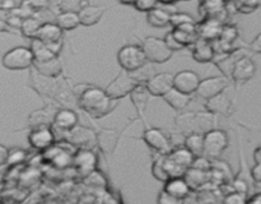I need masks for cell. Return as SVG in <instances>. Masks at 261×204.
Returning <instances> with one entry per match:
<instances>
[{"label": "cell", "instance_id": "1", "mask_svg": "<svg viewBox=\"0 0 261 204\" xmlns=\"http://www.w3.org/2000/svg\"><path fill=\"white\" fill-rule=\"evenodd\" d=\"M76 105L93 119H102L114 110L116 99H112L106 91L88 83L76 84L73 88Z\"/></svg>", "mask_w": 261, "mask_h": 204}, {"label": "cell", "instance_id": "2", "mask_svg": "<svg viewBox=\"0 0 261 204\" xmlns=\"http://www.w3.org/2000/svg\"><path fill=\"white\" fill-rule=\"evenodd\" d=\"M176 125L186 134L190 133H206L214 128V114L196 112V114H184L176 117Z\"/></svg>", "mask_w": 261, "mask_h": 204}, {"label": "cell", "instance_id": "3", "mask_svg": "<svg viewBox=\"0 0 261 204\" xmlns=\"http://www.w3.org/2000/svg\"><path fill=\"white\" fill-rule=\"evenodd\" d=\"M142 48L145 54V58L149 63L154 64H165L166 61L172 58L173 51L166 43L165 38L153 37L148 36L143 40Z\"/></svg>", "mask_w": 261, "mask_h": 204}, {"label": "cell", "instance_id": "4", "mask_svg": "<svg viewBox=\"0 0 261 204\" xmlns=\"http://www.w3.org/2000/svg\"><path fill=\"white\" fill-rule=\"evenodd\" d=\"M33 61V53L31 47L25 46H17L10 50H8L4 54L2 59V64L4 68L9 70H24V69L32 68Z\"/></svg>", "mask_w": 261, "mask_h": 204}, {"label": "cell", "instance_id": "5", "mask_svg": "<svg viewBox=\"0 0 261 204\" xmlns=\"http://www.w3.org/2000/svg\"><path fill=\"white\" fill-rule=\"evenodd\" d=\"M147 58L142 46L125 45L117 53V63L126 71L139 70L147 64Z\"/></svg>", "mask_w": 261, "mask_h": 204}, {"label": "cell", "instance_id": "6", "mask_svg": "<svg viewBox=\"0 0 261 204\" xmlns=\"http://www.w3.org/2000/svg\"><path fill=\"white\" fill-rule=\"evenodd\" d=\"M138 84H139V82L135 79V76L133 75L130 71H126L122 69V70L115 76L114 81L105 88V91H106V93L109 94L112 99H119L124 98L125 96L132 93V91L138 86Z\"/></svg>", "mask_w": 261, "mask_h": 204}, {"label": "cell", "instance_id": "7", "mask_svg": "<svg viewBox=\"0 0 261 204\" xmlns=\"http://www.w3.org/2000/svg\"><path fill=\"white\" fill-rule=\"evenodd\" d=\"M228 147V135L224 130L211 129L204 133V155L211 158H219Z\"/></svg>", "mask_w": 261, "mask_h": 204}, {"label": "cell", "instance_id": "8", "mask_svg": "<svg viewBox=\"0 0 261 204\" xmlns=\"http://www.w3.org/2000/svg\"><path fill=\"white\" fill-rule=\"evenodd\" d=\"M60 82L56 81L53 76L43 75L38 73L35 68H30V78H28V86L32 87L40 96L55 98L59 91Z\"/></svg>", "mask_w": 261, "mask_h": 204}, {"label": "cell", "instance_id": "9", "mask_svg": "<svg viewBox=\"0 0 261 204\" xmlns=\"http://www.w3.org/2000/svg\"><path fill=\"white\" fill-rule=\"evenodd\" d=\"M256 73V64L249 55H241L234 61L231 73V79L236 86H241L254 78Z\"/></svg>", "mask_w": 261, "mask_h": 204}, {"label": "cell", "instance_id": "10", "mask_svg": "<svg viewBox=\"0 0 261 204\" xmlns=\"http://www.w3.org/2000/svg\"><path fill=\"white\" fill-rule=\"evenodd\" d=\"M231 84L229 78L226 75H218V76H209V78L200 81L198 89H196V94L203 99H209L212 97L217 96V94L222 93L228 88Z\"/></svg>", "mask_w": 261, "mask_h": 204}, {"label": "cell", "instance_id": "11", "mask_svg": "<svg viewBox=\"0 0 261 204\" xmlns=\"http://www.w3.org/2000/svg\"><path fill=\"white\" fill-rule=\"evenodd\" d=\"M36 38H38L42 42H45L46 45L50 46L51 50L59 55L61 46H63V30L56 23H42Z\"/></svg>", "mask_w": 261, "mask_h": 204}, {"label": "cell", "instance_id": "12", "mask_svg": "<svg viewBox=\"0 0 261 204\" xmlns=\"http://www.w3.org/2000/svg\"><path fill=\"white\" fill-rule=\"evenodd\" d=\"M66 140L78 148H87L92 149L97 143V134L89 128L83 125H76L68 132Z\"/></svg>", "mask_w": 261, "mask_h": 204}, {"label": "cell", "instance_id": "13", "mask_svg": "<svg viewBox=\"0 0 261 204\" xmlns=\"http://www.w3.org/2000/svg\"><path fill=\"white\" fill-rule=\"evenodd\" d=\"M144 142L160 155H168L172 150V144L167 135L158 128H148L143 134Z\"/></svg>", "mask_w": 261, "mask_h": 204}, {"label": "cell", "instance_id": "14", "mask_svg": "<svg viewBox=\"0 0 261 204\" xmlns=\"http://www.w3.org/2000/svg\"><path fill=\"white\" fill-rule=\"evenodd\" d=\"M28 142L31 147L35 149L46 150L55 143V133L51 129V126L32 128L28 135Z\"/></svg>", "mask_w": 261, "mask_h": 204}, {"label": "cell", "instance_id": "15", "mask_svg": "<svg viewBox=\"0 0 261 204\" xmlns=\"http://www.w3.org/2000/svg\"><path fill=\"white\" fill-rule=\"evenodd\" d=\"M173 78H175L173 74L163 71L150 75L149 79L145 82V86L152 96L163 97L171 88H173Z\"/></svg>", "mask_w": 261, "mask_h": 204}, {"label": "cell", "instance_id": "16", "mask_svg": "<svg viewBox=\"0 0 261 204\" xmlns=\"http://www.w3.org/2000/svg\"><path fill=\"white\" fill-rule=\"evenodd\" d=\"M199 13L201 18H216L223 23L229 15L227 4L223 0H201Z\"/></svg>", "mask_w": 261, "mask_h": 204}, {"label": "cell", "instance_id": "17", "mask_svg": "<svg viewBox=\"0 0 261 204\" xmlns=\"http://www.w3.org/2000/svg\"><path fill=\"white\" fill-rule=\"evenodd\" d=\"M200 76L193 70H181L175 74L173 78V87L184 93L193 94L196 93L199 84H200Z\"/></svg>", "mask_w": 261, "mask_h": 204}, {"label": "cell", "instance_id": "18", "mask_svg": "<svg viewBox=\"0 0 261 204\" xmlns=\"http://www.w3.org/2000/svg\"><path fill=\"white\" fill-rule=\"evenodd\" d=\"M223 26L224 23L219 19H216V18H201V22L196 24L199 38L214 42L221 36Z\"/></svg>", "mask_w": 261, "mask_h": 204}, {"label": "cell", "instance_id": "19", "mask_svg": "<svg viewBox=\"0 0 261 204\" xmlns=\"http://www.w3.org/2000/svg\"><path fill=\"white\" fill-rule=\"evenodd\" d=\"M73 163L75 166L76 171L82 175L87 176L93 172L97 165V156L87 148H81L78 152L74 155Z\"/></svg>", "mask_w": 261, "mask_h": 204}, {"label": "cell", "instance_id": "20", "mask_svg": "<svg viewBox=\"0 0 261 204\" xmlns=\"http://www.w3.org/2000/svg\"><path fill=\"white\" fill-rule=\"evenodd\" d=\"M163 189L175 198L180 199L181 201L185 200L191 193V186L189 185L186 178L182 177V176H172V177H170L165 183Z\"/></svg>", "mask_w": 261, "mask_h": 204}, {"label": "cell", "instance_id": "21", "mask_svg": "<svg viewBox=\"0 0 261 204\" xmlns=\"http://www.w3.org/2000/svg\"><path fill=\"white\" fill-rule=\"evenodd\" d=\"M191 55H193L194 60L198 61V63H211L216 55V48H214L213 42L199 38L194 45H191Z\"/></svg>", "mask_w": 261, "mask_h": 204}, {"label": "cell", "instance_id": "22", "mask_svg": "<svg viewBox=\"0 0 261 204\" xmlns=\"http://www.w3.org/2000/svg\"><path fill=\"white\" fill-rule=\"evenodd\" d=\"M106 9L107 7H101V5H84V7H82L78 10L81 24L86 26V27H91V26L97 24L102 19Z\"/></svg>", "mask_w": 261, "mask_h": 204}, {"label": "cell", "instance_id": "23", "mask_svg": "<svg viewBox=\"0 0 261 204\" xmlns=\"http://www.w3.org/2000/svg\"><path fill=\"white\" fill-rule=\"evenodd\" d=\"M232 106H233V104H232L231 98H229L224 92L212 97V98L206 99L205 102L206 111L212 112V114L214 115L218 114L228 116L229 112L232 111Z\"/></svg>", "mask_w": 261, "mask_h": 204}, {"label": "cell", "instance_id": "24", "mask_svg": "<svg viewBox=\"0 0 261 204\" xmlns=\"http://www.w3.org/2000/svg\"><path fill=\"white\" fill-rule=\"evenodd\" d=\"M53 125L56 129L68 133L78 125V115L70 109H60L56 111Z\"/></svg>", "mask_w": 261, "mask_h": 204}, {"label": "cell", "instance_id": "25", "mask_svg": "<svg viewBox=\"0 0 261 204\" xmlns=\"http://www.w3.org/2000/svg\"><path fill=\"white\" fill-rule=\"evenodd\" d=\"M172 33L185 47L194 45L199 40L196 23H185V24L178 26V27L173 28Z\"/></svg>", "mask_w": 261, "mask_h": 204}, {"label": "cell", "instance_id": "26", "mask_svg": "<svg viewBox=\"0 0 261 204\" xmlns=\"http://www.w3.org/2000/svg\"><path fill=\"white\" fill-rule=\"evenodd\" d=\"M32 66L38 73L43 74V75L53 76V78L60 75L61 70H63V64H61L59 56H55V58L50 59L47 61H33Z\"/></svg>", "mask_w": 261, "mask_h": 204}, {"label": "cell", "instance_id": "27", "mask_svg": "<svg viewBox=\"0 0 261 204\" xmlns=\"http://www.w3.org/2000/svg\"><path fill=\"white\" fill-rule=\"evenodd\" d=\"M163 99L170 105L172 109L181 111V110L185 109L189 104L191 102V94L184 93V92L178 91L177 88H171L167 93L163 96Z\"/></svg>", "mask_w": 261, "mask_h": 204}, {"label": "cell", "instance_id": "28", "mask_svg": "<svg viewBox=\"0 0 261 204\" xmlns=\"http://www.w3.org/2000/svg\"><path fill=\"white\" fill-rule=\"evenodd\" d=\"M172 12L165 8H154L147 13L148 24L154 28H163L170 24V18Z\"/></svg>", "mask_w": 261, "mask_h": 204}, {"label": "cell", "instance_id": "29", "mask_svg": "<svg viewBox=\"0 0 261 204\" xmlns=\"http://www.w3.org/2000/svg\"><path fill=\"white\" fill-rule=\"evenodd\" d=\"M55 23L61 28L63 31H71L75 30L79 24L78 12H73V10H63L59 12L55 17Z\"/></svg>", "mask_w": 261, "mask_h": 204}, {"label": "cell", "instance_id": "30", "mask_svg": "<svg viewBox=\"0 0 261 204\" xmlns=\"http://www.w3.org/2000/svg\"><path fill=\"white\" fill-rule=\"evenodd\" d=\"M50 112H53V110L50 107H45V109L33 111L30 115V117H28V121H30L31 126H51V124H54L56 112H54V114H50Z\"/></svg>", "mask_w": 261, "mask_h": 204}, {"label": "cell", "instance_id": "31", "mask_svg": "<svg viewBox=\"0 0 261 204\" xmlns=\"http://www.w3.org/2000/svg\"><path fill=\"white\" fill-rule=\"evenodd\" d=\"M31 50L33 53V58H35V61H47L50 59L55 58V56H59L58 54L54 53L51 50V47L48 45H46L45 42H42L38 38H32L31 40Z\"/></svg>", "mask_w": 261, "mask_h": 204}, {"label": "cell", "instance_id": "32", "mask_svg": "<svg viewBox=\"0 0 261 204\" xmlns=\"http://www.w3.org/2000/svg\"><path fill=\"white\" fill-rule=\"evenodd\" d=\"M149 96H152V94L148 91L145 83H139L134 89H133L132 93H130L132 102L134 104V106L137 107V110L140 114L144 112L145 107H147V102L148 99H149Z\"/></svg>", "mask_w": 261, "mask_h": 204}, {"label": "cell", "instance_id": "33", "mask_svg": "<svg viewBox=\"0 0 261 204\" xmlns=\"http://www.w3.org/2000/svg\"><path fill=\"white\" fill-rule=\"evenodd\" d=\"M171 160L176 163L177 166H180L184 170H188L189 167H191L194 162V158L195 156L190 152L186 147H180L176 148V149H172L170 153H168Z\"/></svg>", "mask_w": 261, "mask_h": 204}, {"label": "cell", "instance_id": "34", "mask_svg": "<svg viewBox=\"0 0 261 204\" xmlns=\"http://www.w3.org/2000/svg\"><path fill=\"white\" fill-rule=\"evenodd\" d=\"M185 147L195 157L204 156V134L203 133H190L185 138Z\"/></svg>", "mask_w": 261, "mask_h": 204}, {"label": "cell", "instance_id": "35", "mask_svg": "<svg viewBox=\"0 0 261 204\" xmlns=\"http://www.w3.org/2000/svg\"><path fill=\"white\" fill-rule=\"evenodd\" d=\"M185 178L189 185L191 186V189H196L208 181V172L195 167H189L185 171Z\"/></svg>", "mask_w": 261, "mask_h": 204}, {"label": "cell", "instance_id": "36", "mask_svg": "<svg viewBox=\"0 0 261 204\" xmlns=\"http://www.w3.org/2000/svg\"><path fill=\"white\" fill-rule=\"evenodd\" d=\"M42 23L40 22V19H38L36 15H33V17H28V18H24L22 22V26H20V30L19 32L22 33L24 37L27 38H36L37 37V33L38 31H40V27Z\"/></svg>", "mask_w": 261, "mask_h": 204}, {"label": "cell", "instance_id": "37", "mask_svg": "<svg viewBox=\"0 0 261 204\" xmlns=\"http://www.w3.org/2000/svg\"><path fill=\"white\" fill-rule=\"evenodd\" d=\"M152 173H153V176L157 178V180L163 181V183H166V181L171 177L170 173H168V171H167V168H166L165 165H163L162 158L161 157L158 158L157 161H154V163H153Z\"/></svg>", "mask_w": 261, "mask_h": 204}, {"label": "cell", "instance_id": "38", "mask_svg": "<svg viewBox=\"0 0 261 204\" xmlns=\"http://www.w3.org/2000/svg\"><path fill=\"white\" fill-rule=\"evenodd\" d=\"M234 4H236L237 12L250 14V13L255 12L260 7L261 0H237Z\"/></svg>", "mask_w": 261, "mask_h": 204}, {"label": "cell", "instance_id": "39", "mask_svg": "<svg viewBox=\"0 0 261 204\" xmlns=\"http://www.w3.org/2000/svg\"><path fill=\"white\" fill-rule=\"evenodd\" d=\"M185 23H195V20H194V18L191 15L186 14V13L175 12L171 14L170 26H172L173 28L178 27L181 24H185Z\"/></svg>", "mask_w": 261, "mask_h": 204}, {"label": "cell", "instance_id": "40", "mask_svg": "<svg viewBox=\"0 0 261 204\" xmlns=\"http://www.w3.org/2000/svg\"><path fill=\"white\" fill-rule=\"evenodd\" d=\"M247 199L249 198H246V194L233 190L232 193H228V195L224 196L223 201L228 204H244L247 203Z\"/></svg>", "mask_w": 261, "mask_h": 204}, {"label": "cell", "instance_id": "41", "mask_svg": "<svg viewBox=\"0 0 261 204\" xmlns=\"http://www.w3.org/2000/svg\"><path fill=\"white\" fill-rule=\"evenodd\" d=\"M158 0H137L134 4V8L139 12H144L148 13L150 12L152 9L157 8Z\"/></svg>", "mask_w": 261, "mask_h": 204}, {"label": "cell", "instance_id": "42", "mask_svg": "<svg viewBox=\"0 0 261 204\" xmlns=\"http://www.w3.org/2000/svg\"><path fill=\"white\" fill-rule=\"evenodd\" d=\"M165 41H166V43H167L168 47H170L172 51H180V50H182V48H185V46H184L182 43H181L180 41L175 37V35L172 33V31L166 35Z\"/></svg>", "mask_w": 261, "mask_h": 204}, {"label": "cell", "instance_id": "43", "mask_svg": "<svg viewBox=\"0 0 261 204\" xmlns=\"http://www.w3.org/2000/svg\"><path fill=\"white\" fill-rule=\"evenodd\" d=\"M232 188H233L234 191H239V193H244L246 194L249 193V183H247L245 178L240 177V176H237L236 178H234L233 184H232Z\"/></svg>", "mask_w": 261, "mask_h": 204}, {"label": "cell", "instance_id": "44", "mask_svg": "<svg viewBox=\"0 0 261 204\" xmlns=\"http://www.w3.org/2000/svg\"><path fill=\"white\" fill-rule=\"evenodd\" d=\"M180 201H181L180 199L171 195V194L167 193L165 189H162V191H161L160 195H158V203L160 204H177L180 203Z\"/></svg>", "mask_w": 261, "mask_h": 204}, {"label": "cell", "instance_id": "45", "mask_svg": "<svg viewBox=\"0 0 261 204\" xmlns=\"http://www.w3.org/2000/svg\"><path fill=\"white\" fill-rule=\"evenodd\" d=\"M5 20H7L8 24H9L10 27H12L13 30H15V31L20 30V26H22V22H23L22 18H20L19 15L14 14V13H8L7 19H5Z\"/></svg>", "mask_w": 261, "mask_h": 204}, {"label": "cell", "instance_id": "46", "mask_svg": "<svg viewBox=\"0 0 261 204\" xmlns=\"http://www.w3.org/2000/svg\"><path fill=\"white\" fill-rule=\"evenodd\" d=\"M191 167L199 168V170L208 171L209 168L212 167V165H211V162L206 160V158L203 157V156H198V157L194 158V162H193V165H191Z\"/></svg>", "mask_w": 261, "mask_h": 204}, {"label": "cell", "instance_id": "47", "mask_svg": "<svg viewBox=\"0 0 261 204\" xmlns=\"http://www.w3.org/2000/svg\"><path fill=\"white\" fill-rule=\"evenodd\" d=\"M25 152L24 150H20V149H15V150H9V157H8V163H19L20 161L24 158Z\"/></svg>", "mask_w": 261, "mask_h": 204}, {"label": "cell", "instance_id": "48", "mask_svg": "<svg viewBox=\"0 0 261 204\" xmlns=\"http://www.w3.org/2000/svg\"><path fill=\"white\" fill-rule=\"evenodd\" d=\"M27 2L36 13L48 9V0H27Z\"/></svg>", "mask_w": 261, "mask_h": 204}, {"label": "cell", "instance_id": "49", "mask_svg": "<svg viewBox=\"0 0 261 204\" xmlns=\"http://www.w3.org/2000/svg\"><path fill=\"white\" fill-rule=\"evenodd\" d=\"M250 176H251L252 181H255V183H261V163L255 162L254 167L250 171Z\"/></svg>", "mask_w": 261, "mask_h": 204}, {"label": "cell", "instance_id": "50", "mask_svg": "<svg viewBox=\"0 0 261 204\" xmlns=\"http://www.w3.org/2000/svg\"><path fill=\"white\" fill-rule=\"evenodd\" d=\"M249 48L252 53L261 54V33H259V35L251 41V43L249 45Z\"/></svg>", "mask_w": 261, "mask_h": 204}, {"label": "cell", "instance_id": "51", "mask_svg": "<svg viewBox=\"0 0 261 204\" xmlns=\"http://www.w3.org/2000/svg\"><path fill=\"white\" fill-rule=\"evenodd\" d=\"M0 3H2L3 12L9 13L18 7L17 3H15V0H0Z\"/></svg>", "mask_w": 261, "mask_h": 204}, {"label": "cell", "instance_id": "52", "mask_svg": "<svg viewBox=\"0 0 261 204\" xmlns=\"http://www.w3.org/2000/svg\"><path fill=\"white\" fill-rule=\"evenodd\" d=\"M8 157H9V149L4 144H0V167L8 163Z\"/></svg>", "mask_w": 261, "mask_h": 204}, {"label": "cell", "instance_id": "53", "mask_svg": "<svg viewBox=\"0 0 261 204\" xmlns=\"http://www.w3.org/2000/svg\"><path fill=\"white\" fill-rule=\"evenodd\" d=\"M3 32L4 33H18V31L13 30V28L8 24L7 20L0 18V33H3Z\"/></svg>", "mask_w": 261, "mask_h": 204}, {"label": "cell", "instance_id": "54", "mask_svg": "<svg viewBox=\"0 0 261 204\" xmlns=\"http://www.w3.org/2000/svg\"><path fill=\"white\" fill-rule=\"evenodd\" d=\"M61 4H63V0H48V9L58 12L59 9H61Z\"/></svg>", "mask_w": 261, "mask_h": 204}, {"label": "cell", "instance_id": "55", "mask_svg": "<svg viewBox=\"0 0 261 204\" xmlns=\"http://www.w3.org/2000/svg\"><path fill=\"white\" fill-rule=\"evenodd\" d=\"M247 203H256L261 204V191L260 193H255L251 198L247 199Z\"/></svg>", "mask_w": 261, "mask_h": 204}, {"label": "cell", "instance_id": "56", "mask_svg": "<svg viewBox=\"0 0 261 204\" xmlns=\"http://www.w3.org/2000/svg\"><path fill=\"white\" fill-rule=\"evenodd\" d=\"M254 161L255 162L261 163V145H259V147L254 150Z\"/></svg>", "mask_w": 261, "mask_h": 204}, {"label": "cell", "instance_id": "57", "mask_svg": "<svg viewBox=\"0 0 261 204\" xmlns=\"http://www.w3.org/2000/svg\"><path fill=\"white\" fill-rule=\"evenodd\" d=\"M176 2H178V0H158V3H161L162 5H172Z\"/></svg>", "mask_w": 261, "mask_h": 204}, {"label": "cell", "instance_id": "58", "mask_svg": "<svg viewBox=\"0 0 261 204\" xmlns=\"http://www.w3.org/2000/svg\"><path fill=\"white\" fill-rule=\"evenodd\" d=\"M135 2H137V0H119V3L125 5H134Z\"/></svg>", "mask_w": 261, "mask_h": 204}, {"label": "cell", "instance_id": "59", "mask_svg": "<svg viewBox=\"0 0 261 204\" xmlns=\"http://www.w3.org/2000/svg\"><path fill=\"white\" fill-rule=\"evenodd\" d=\"M224 3H226V4H229V3H236L237 0H223Z\"/></svg>", "mask_w": 261, "mask_h": 204}, {"label": "cell", "instance_id": "60", "mask_svg": "<svg viewBox=\"0 0 261 204\" xmlns=\"http://www.w3.org/2000/svg\"><path fill=\"white\" fill-rule=\"evenodd\" d=\"M178 2H190V0H178Z\"/></svg>", "mask_w": 261, "mask_h": 204}, {"label": "cell", "instance_id": "61", "mask_svg": "<svg viewBox=\"0 0 261 204\" xmlns=\"http://www.w3.org/2000/svg\"><path fill=\"white\" fill-rule=\"evenodd\" d=\"M0 12H2V3H0Z\"/></svg>", "mask_w": 261, "mask_h": 204}]
</instances>
